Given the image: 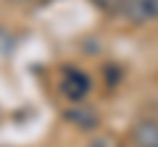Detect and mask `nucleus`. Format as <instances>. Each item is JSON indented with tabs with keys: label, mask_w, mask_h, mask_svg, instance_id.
<instances>
[{
	"label": "nucleus",
	"mask_w": 158,
	"mask_h": 147,
	"mask_svg": "<svg viewBox=\"0 0 158 147\" xmlns=\"http://www.w3.org/2000/svg\"><path fill=\"white\" fill-rule=\"evenodd\" d=\"M61 95L71 102H79L85 100L87 92H90V76L85 71H79V68H63L61 74Z\"/></svg>",
	"instance_id": "obj_1"
},
{
	"label": "nucleus",
	"mask_w": 158,
	"mask_h": 147,
	"mask_svg": "<svg viewBox=\"0 0 158 147\" xmlns=\"http://www.w3.org/2000/svg\"><path fill=\"white\" fill-rule=\"evenodd\" d=\"M124 16L132 24H150L158 18V0H124Z\"/></svg>",
	"instance_id": "obj_2"
},
{
	"label": "nucleus",
	"mask_w": 158,
	"mask_h": 147,
	"mask_svg": "<svg viewBox=\"0 0 158 147\" xmlns=\"http://www.w3.org/2000/svg\"><path fill=\"white\" fill-rule=\"evenodd\" d=\"M135 142L137 147H156L158 145V124L153 121H145L135 129Z\"/></svg>",
	"instance_id": "obj_3"
},
{
	"label": "nucleus",
	"mask_w": 158,
	"mask_h": 147,
	"mask_svg": "<svg viewBox=\"0 0 158 147\" xmlns=\"http://www.w3.org/2000/svg\"><path fill=\"white\" fill-rule=\"evenodd\" d=\"M92 6L106 13H116V11H124V0H92Z\"/></svg>",
	"instance_id": "obj_4"
},
{
	"label": "nucleus",
	"mask_w": 158,
	"mask_h": 147,
	"mask_svg": "<svg viewBox=\"0 0 158 147\" xmlns=\"http://www.w3.org/2000/svg\"><path fill=\"white\" fill-rule=\"evenodd\" d=\"M90 147H121L116 139H108V137H103V139H98V142H92Z\"/></svg>",
	"instance_id": "obj_5"
},
{
	"label": "nucleus",
	"mask_w": 158,
	"mask_h": 147,
	"mask_svg": "<svg viewBox=\"0 0 158 147\" xmlns=\"http://www.w3.org/2000/svg\"><path fill=\"white\" fill-rule=\"evenodd\" d=\"M16 3H24V0H16Z\"/></svg>",
	"instance_id": "obj_6"
},
{
	"label": "nucleus",
	"mask_w": 158,
	"mask_h": 147,
	"mask_svg": "<svg viewBox=\"0 0 158 147\" xmlns=\"http://www.w3.org/2000/svg\"><path fill=\"white\" fill-rule=\"evenodd\" d=\"M156 147H158V145H156Z\"/></svg>",
	"instance_id": "obj_7"
}]
</instances>
